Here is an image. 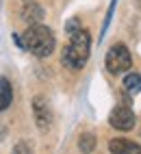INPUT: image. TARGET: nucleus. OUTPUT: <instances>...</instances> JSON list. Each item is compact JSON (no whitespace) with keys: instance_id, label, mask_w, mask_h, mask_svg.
<instances>
[{"instance_id":"f257e3e1","label":"nucleus","mask_w":141,"mask_h":154,"mask_svg":"<svg viewBox=\"0 0 141 154\" xmlns=\"http://www.w3.org/2000/svg\"><path fill=\"white\" fill-rule=\"evenodd\" d=\"M15 42L22 48H26L28 52H33L35 57H39V59L50 57L52 50H54V44H57L54 33L44 24H28V28L24 30V39H20L15 35Z\"/></svg>"},{"instance_id":"f03ea898","label":"nucleus","mask_w":141,"mask_h":154,"mask_svg":"<svg viewBox=\"0 0 141 154\" xmlns=\"http://www.w3.org/2000/svg\"><path fill=\"white\" fill-rule=\"evenodd\" d=\"M69 44L65 46L63 54H61V61L67 69H83L87 59H89V52H91V37L85 28H78L76 33L69 35Z\"/></svg>"},{"instance_id":"7ed1b4c3","label":"nucleus","mask_w":141,"mask_h":154,"mask_svg":"<svg viewBox=\"0 0 141 154\" xmlns=\"http://www.w3.org/2000/svg\"><path fill=\"white\" fill-rule=\"evenodd\" d=\"M104 63H106V69L111 72V74L117 76V74H124V72L130 69V65H133V57H130L128 48L124 44H115L106 52Z\"/></svg>"},{"instance_id":"20e7f679","label":"nucleus","mask_w":141,"mask_h":154,"mask_svg":"<svg viewBox=\"0 0 141 154\" xmlns=\"http://www.w3.org/2000/svg\"><path fill=\"white\" fill-rule=\"evenodd\" d=\"M135 113H133V109L130 106H126V104H119V106H115L113 111H111V117H109V124L113 126V128H117V130H130L135 126Z\"/></svg>"},{"instance_id":"39448f33","label":"nucleus","mask_w":141,"mask_h":154,"mask_svg":"<svg viewBox=\"0 0 141 154\" xmlns=\"http://www.w3.org/2000/svg\"><path fill=\"white\" fill-rule=\"evenodd\" d=\"M33 113H35V122L39 128H50L52 126V109H50L48 100L44 96H35L33 100Z\"/></svg>"},{"instance_id":"423d86ee","label":"nucleus","mask_w":141,"mask_h":154,"mask_svg":"<svg viewBox=\"0 0 141 154\" xmlns=\"http://www.w3.org/2000/svg\"><path fill=\"white\" fill-rule=\"evenodd\" d=\"M109 150L111 154H141V146L130 139H111Z\"/></svg>"},{"instance_id":"0eeeda50","label":"nucleus","mask_w":141,"mask_h":154,"mask_svg":"<svg viewBox=\"0 0 141 154\" xmlns=\"http://www.w3.org/2000/svg\"><path fill=\"white\" fill-rule=\"evenodd\" d=\"M41 17H44V9L39 5H35V2H28L24 7V11H22V20L28 22V24H39Z\"/></svg>"},{"instance_id":"6e6552de","label":"nucleus","mask_w":141,"mask_h":154,"mask_svg":"<svg viewBox=\"0 0 141 154\" xmlns=\"http://www.w3.org/2000/svg\"><path fill=\"white\" fill-rule=\"evenodd\" d=\"M13 102V89H11V83L2 76L0 78V111H5L11 106Z\"/></svg>"},{"instance_id":"1a4fd4ad","label":"nucleus","mask_w":141,"mask_h":154,"mask_svg":"<svg viewBox=\"0 0 141 154\" xmlns=\"http://www.w3.org/2000/svg\"><path fill=\"white\" fill-rule=\"evenodd\" d=\"M124 89L128 91L130 96L139 94V91H141V74H137V72L126 74V78H124Z\"/></svg>"},{"instance_id":"9d476101","label":"nucleus","mask_w":141,"mask_h":154,"mask_svg":"<svg viewBox=\"0 0 141 154\" xmlns=\"http://www.w3.org/2000/svg\"><path fill=\"white\" fill-rule=\"evenodd\" d=\"M78 150L83 154H91L96 150V137H93V132H83V135L78 137Z\"/></svg>"},{"instance_id":"9b49d317","label":"nucleus","mask_w":141,"mask_h":154,"mask_svg":"<svg viewBox=\"0 0 141 154\" xmlns=\"http://www.w3.org/2000/svg\"><path fill=\"white\" fill-rule=\"evenodd\" d=\"M78 28H80V22H78V20H69V22H67V28H65V30H67L69 35H72V33H76Z\"/></svg>"},{"instance_id":"f8f14e48","label":"nucleus","mask_w":141,"mask_h":154,"mask_svg":"<svg viewBox=\"0 0 141 154\" xmlns=\"http://www.w3.org/2000/svg\"><path fill=\"white\" fill-rule=\"evenodd\" d=\"M13 154H31V148L26 150V143H20V146L15 148V152Z\"/></svg>"}]
</instances>
